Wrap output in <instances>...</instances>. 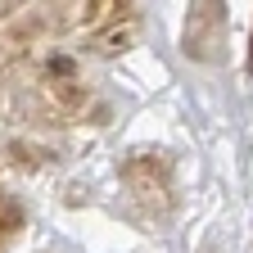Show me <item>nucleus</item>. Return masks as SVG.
I'll return each instance as SVG.
<instances>
[{"mask_svg":"<svg viewBox=\"0 0 253 253\" xmlns=\"http://www.w3.org/2000/svg\"><path fill=\"white\" fill-rule=\"evenodd\" d=\"M122 185L149 217H163L172 208V168L158 149H136L122 158Z\"/></svg>","mask_w":253,"mask_h":253,"instance_id":"1","label":"nucleus"},{"mask_svg":"<svg viewBox=\"0 0 253 253\" xmlns=\"http://www.w3.org/2000/svg\"><path fill=\"white\" fill-rule=\"evenodd\" d=\"M37 95H41V104H45V113H50L54 122H73V118H82L86 104H90V86L82 82L77 63L63 59V54H54L45 68H41Z\"/></svg>","mask_w":253,"mask_h":253,"instance_id":"2","label":"nucleus"},{"mask_svg":"<svg viewBox=\"0 0 253 253\" xmlns=\"http://www.w3.org/2000/svg\"><path fill=\"white\" fill-rule=\"evenodd\" d=\"M181 45L195 63H221V45H226V5H190L185 14V32H181Z\"/></svg>","mask_w":253,"mask_h":253,"instance_id":"3","label":"nucleus"},{"mask_svg":"<svg viewBox=\"0 0 253 253\" xmlns=\"http://www.w3.org/2000/svg\"><path fill=\"white\" fill-rule=\"evenodd\" d=\"M136 23H140L136 5H122V0H118L113 18L100 23V27L86 37V50L100 54V59H113V54H122V50H131V41H136Z\"/></svg>","mask_w":253,"mask_h":253,"instance_id":"4","label":"nucleus"},{"mask_svg":"<svg viewBox=\"0 0 253 253\" xmlns=\"http://www.w3.org/2000/svg\"><path fill=\"white\" fill-rule=\"evenodd\" d=\"M18 231H23V208L0 190V240H14Z\"/></svg>","mask_w":253,"mask_h":253,"instance_id":"5","label":"nucleus"},{"mask_svg":"<svg viewBox=\"0 0 253 253\" xmlns=\"http://www.w3.org/2000/svg\"><path fill=\"white\" fill-rule=\"evenodd\" d=\"M5 63H9V45H0V68H5Z\"/></svg>","mask_w":253,"mask_h":253,"instance_id":"6","label":"nucleus"},{"mask_svg":"<svg viewBox=\"0 0 253 253\" xmlns=\"http://www.w3.org/2000/svg\"><path fill=\"white\" fill-rule=\"evenodd\" d=\"M249 77H253V41H249Z\"/></svg>","mask_w":253,"mask_h":253,"instance_id":"7","label":"nucleus"}]
</instances>
